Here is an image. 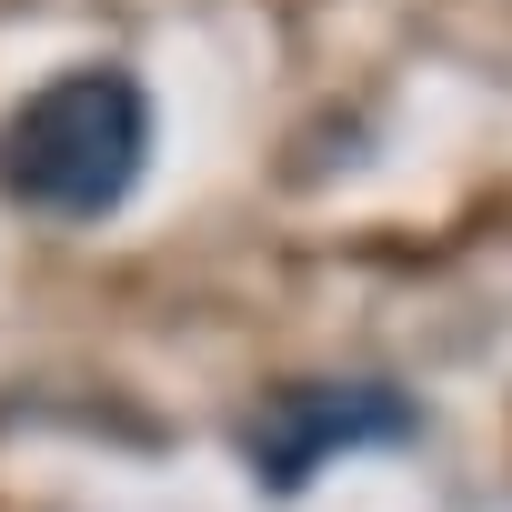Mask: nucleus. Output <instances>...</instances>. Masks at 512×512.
I'll return each instance as SVG.
<instances>
[{"mask_svg":"<svg viewBox=\"0 0 512 512\" xmlns=\"http://www.w3.org/2000/svg\"><path fill=\"white\" fill-rule=\"evenodd\" d=\"M412 432H422V412L392 382H282L241 422V462H251V482L272 502H292L342 452H382V442H412Z\"/></svg>","mask_w":512,"mask_h":512,"instance_id":"nucleus-2","label":"nucleus"},{"mask_svg":"<svg viewBox=\"0 0 512 512\" xmlns=\"http://www.w3.org/2000/svg\"><path fill=\"white\" fill-rule=\"evenodd\" d=\"M151 171V91L121 61H81L0 121V191L41 221H101Z\"/></svg>","mask_w":512,"mask_h":512,"instance_id":"nucleus-1","label":"nucleus"}]
</instances>
